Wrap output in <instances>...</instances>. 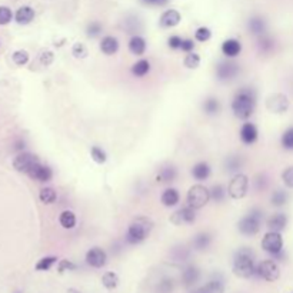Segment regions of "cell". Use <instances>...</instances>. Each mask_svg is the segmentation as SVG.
I'll return each instance as SVG.
<instances>
[{"instance_id":"cell-1","label":"cell","mask_w":293,"mask_h":293,"mask_svg":"<svg viewBox=\"0 0 293 293\" xmlns=\"http://www.w3.org/2000/svg\"><path fill=\"white\" fill-rule=\"evenodd\" d=\"M256 99L258 96H256L255 89H252V87L239 89L232 100L233 114L240 120L250 119V116L255 113V109H256Z\"/></svg>"},{"instance_id":"cell-2","label":"cell","mask_w":293,"mask_h":293,"mask_svg":"<svg viewBox=\"0 0 293 293\" xmlns=\"http://www.w3.org/2000/svg\"><path fill=\"white\" fill-rule=\"evenodd\" d=\"M233 273L242 279H249L256 273L255 253L250 247H240L233 258Z\"/></svg>"},{"instance_id":"cell-3","label":"cell","mask_w":293,"mask_h":293,"mask_svg":"<svg viewBox=\"0 0 293 293\" xmlns=\"http://www.w3.org/2000/svg\"><path fill=\"white\" fill-rule=\"evenodd\" d=\"M152 229H153L152 219L147 217V216H139V217L132 220V223L128 228V232H126L125 239L129 244L142 243L149 238Z\"/></svg>"},{"instance_id":"cell-4","label":"cell","mask_w":293,"mask_h":293,"mask_svg":"<svg viewBox=\"0 0 293 293\" xmlns=\"http://www.w3.org/2000/svg\"><path fill=\"white\" fill-rule=\"evenodd\" d=\"M262 222H263V212L258 208H253L239 220L238 229L244 236H255L261 230Z\"/></svg>"},{"instance_id":"cell-5","label":"cell","mask_w":293,"mask_h":293,"mask_svg":"<svg viewBox=\"0 0 293 293\" xmlns=\"http://www.w3.org/2000/svg\"><path fill=\"white\" fill-rule=\"evenodd\" d=\"M186 200H187V205L190 208L199 211V209L205 208L209 203V200H211V190L206 186L200 185V183L193 185L189 189V192H187Z\"/></svg>"},{"instance_id":"cell-6","label":"cell","mask_w":293,"mask_h":293,"mask_svg":"<svg viewBox=\"0 0 293 293\" xmlns=\"http://www.w3.org/2000/svg\"><path fill=\"white\" fill-rule=\"evenodd\" d=\"M249 192V178L244 173H236L228 185V193L232 199L240 200Z\"/></svg>"},{"instance_id":"cell-7","label":"cell","mask_w":293,"mask_h":293,"mask_svg":"<svg viewBox=\"0 0 293 293\" xmlns=\"http://www.w3.org/2000/svg\"><path fill=\"white\" fill-rule=\"evenodd\" d=\"M262 249L265 252H267L269 255L279 258L283 250V238H282L280 232L269 230L262 239Z\"/></svg>"},{"instance_id":"cell-8","label":"cell","mask_w":293,"mask_h":293,"mask_svg":"<svg viewBox=\"0 0 293 293\" xmlns=\"http://www.w3.org/2000/svg\"><path fill=\"white\" fill-rule=\"evenodd\" d=\"M239 73H240V66L235 62H230V60L219 62L214 67V75H216L217 80L220 81L233 80L238 78Z\"/></svg>"},{"instance_id":"cell-9","label":"cell","mask_w":293,"mask_h":293,"mask_svg":"<svg viewBox=\"0 0 293 293\" xmlns=\"http://www.w3.org/2000/svg\"><path fill=\"white\" fill-rule=\"evenodd\" d=\"M256 275L266 282H275L280 276V269L276 262L266 259L256 266Z\"/></svg>"},{"instance_id":"cell-10","label":"cell","mask_w":293,"mask_h":293,"mask_svg":"<svg viewBox=\"0 0 293 293\" xmlns=\"http://www.w3.org/2000/svg\"><path fill=\"white\" fill-rule=\"evenodd\" d=\"M40 162L39 158L36 155H33L30 152H23V153H19L15 160H13V167L16 169L17 172L20 173H26L29 175V172L32 170L33 167Z\"/></svg>"},{"instance_id":"cell-11","label":"cell","mask_w":293,"mask_h":293,"mask_svg":"<svg viewBox=\"0 0 293 293\" xmlns=\"http://www.w3.org/2000/svg\"><path fill=\"white\" fill-rule=\"evenodd\" d=\"M289 99L283 93H273L266 99V107L272 113H285L289 109Z\"/></svg>"},{"instance_id":"cell-12","label":"cell","mask_w":293,"mask_h":293,"mask_svg":"<svg viewBox=\"0 0 293 293\" xmlns=\"http://www.w3.org/2000/svg\"><path fill=\"white\" fill-rule=\"evenodd\" d=\"M196 220V209L190 208L189 205L182 208L170 216V222L176 226L182 225H192Z\"/></svg>"},{"instance_id":"cell-13","label":"cell","mask_w":293,"mask_h":293,"mask_svg":"<svg viewBox=\"0 0 293 293\" xmlns=\"http://www.w3.org/2000/svg\"><path fill=\"white\" fill-rule=\"evenodd\" d=\"M86 263L95 269H100L107 263V255L102 247H92L86 253Z\"/></svg>"},{"instance_id":"cell-14","label":"cell","mask_w":293,"mask_h":293,"mask_svg":"<svg viewBox=\"0 0 293 293\" xmlns=\"http://www.w3.org/2000/svg\"><path fill=\"white\" fill-rule=\"evenodd\" d=\"M239 137H240L242 143L247 145V146H250V145H253V143H256V140H258V137H259L258 128H256L253 123H250V122H246V123L242 125V128H240Z\"/></svg>"},{"instance_id":"cell-15","label":"cell","mask_w":293,"mask_h":293,"mask_svg":"<svg viewBox=\"0 0 293 293\" xmlns=\"http://www.w3.org/2000/svg\"><path fill=\"white\" fill-rule=\"evenodd\" d=\"M29 176H30L33 180H36V182L46 183V182H50V180H52V178H53V172H52V169H50L49 166L42 164V163L39 162L33 167L32 170L29 172Z\"/></svg>"},{"instance_id":"cell-16","label":"cell","mask_w":293,"mask_h":293,"mask_svg":"<svg viewBox=\"0 0 293 293\" xmlns=\"http://www.w3.org/2000/svg\"><path fill=\"white\" fill-rule=\"evenodd\" d=\"M242 52V43L240 40L238 39H226L223 43H222V53L228 57V59H235Z\"/></svg>"},{"instance_id":"cell-17","label":"cell","mask_w":293,"mask_h":293,"mask_svg":"<svg viewBox=\"0 0 293 293\" xmlns=\"http://www.w3.org/2000/svg\"><path fill=\"white\" fill-rule=\"evenodd\" d=\"M182 20V15H180L178 10L175 9H169L166 12H163V15L160 16V20H159V25L160 27L163 29H170V27H175L178 26Z\"/></svg>"},{"instance_id":"cell-18","label":"cell","mask_w":293,"mask_h":293,"mask_svg":"<svg viewBox=\"0 0 293 293\" xmlns=\"http://www.w3.org/2000/svg\"><path fill=\"white\" fill-rule=\"evenodd\" d=\"M247 30L253 36H262L267 30V23L262 16H252L247 20Z\"/></svg>"},{"instance_id":"cell-19","label":"cell","mask_w":293,"mask_h":293,"mask_svg":"<svg viewBox=\"0 0 293 293\" xmlns=\"http://www.w3.org/2000/svg\"><path fill=\"white\" fill-rule=\"evenodd\" d=\"M225 292V280L220 276L211 279L206 285L196 289L193 293H223Z\"/></svg>"},{"instance_id":"cell-20","label":"cell","mask_w":293,"mask_h":293,"mask_svg":"<svg viewBox=\"0 0 293 293\" xmlns=\"http://www.w3.org/2000/svg\"><path fill=\"white\" fill-rule=\"evenodd\" d=\"M199 277H200V270L196 267L195 265H189L182 272V283L186 288H192L199 280Z\"/></svg>"},{"instance_id":"cell-21","label":"cell","mask_w":293,"mask_h":293,"mask_svg":"<svg viewBox=\"0 0 293 293\" xmlns=\"http://www.w3.org/2000/svg\"><path fill=\"white\" fill-rule=\"evenodd\" d=\"M100 50L106 56H113L119 50V40L114 36H105L100 40Z\"/></svg>"},{"instance_id":"cell-22","label":"cell","mask_w":293,"mask_h":293,"mask_svg":"<svg viewBox=\"0 0 293 293\" xmlns=\"http://www.w3.org/2000/svg\"><path fill=\"white\" fill-rule=\"evenodd\" d=\"M211 173H212V169H211V166H209V163L208 162H197L192 167V176H193V179L197 180V182H205V180L209 179V176H211Z\"/></svg>"},{"instance_id":"cell-23","label":"cell","mask_w":293,"mask_h":293,"mask_svg":"<svg viewBox=\"0 0 293 293\" xmlns=\"http://www.w3.org/2000/svg\"><path fill=\"white\" fill-rule=\"evenodd\" d=\"M288 226V216L285 213H275L267 219V228L273 232H282Z\"/></svg>"},{"instance_id":"cell-24","label":"cell","mask_w":293,"mask_h":293,"mask_svg":"<svg viewBox=\"0 0 293 293\" xmlns=\"http://www.w3.org/2000/svg\"><path fill=\"white\" fill-rule=\"evenodd\" d=\"M147 49V43L145 40V37L139 36V34H133L129 40V50L131 53H133L134 56H142L145 54V52Z\"/></svg>"},{"instance_id":"cell-25","label":"cell","mask_w":293,"mask_h":293,"mask_svg":"<svg viewBox=\"0 0 293 293\" xmlns=\"http://www.w3.org/2000/svg\"><path fill=\"white\" fill-rule=\"evenodd\" d=\"M178 178V170L173 164H166L163 166L162 169L159 170L158 176H156V180L160 182V183H172L175 182Z\"/></svg>"},{"instance_id":"cell-26","label":"cell","mask_w":293,"mask_h":293,"mask_svg":"<svg viewBox=\"0 0 293 293\" xmlns=\"http://www.w3.org/2000/svg\"><path fill=\"white\" fill-rule=\"evenodd\" d=\"M244 166V159L243 156L240 155H232V156H228L226 160H225V169L226 172L229 173H240L239 170L242 169Z\"/></svg>"},{"instance_id":"cell-27","label":"cell","mask_w":293,"mask_h":293,"mask_svg":"<svg viewBox=\"0 0 293 293\" xmlns=\"http://www.w3.org/2000/svg\"><path fill=\"white\" fill-rule=\"evenodd\" d=\"M211 244H212V235L208 232L197 233L192 240V247L195 250H206Z\"/></svg>"},{"instance_id":"cell-28","label":"cell","mask_w":293,"mask_h":293,"mask_svg":"<svg viewBox=\"0 0 293 293\" xmlns=\"http://www.w3.org/2000/svg\"><path fill=\"white\" fill-rule=\"evenodd\" d=\"M179 192L176 189H173V187L166 189L162 193V196H160V202H162V205L164 208H173V206H176L179 203Z\"/></svg>"},{"instance_id":"cell-29","label":"cell","mask_w":293,"mask_h":293,"mask_svg":"<svg viewBox=\"0 0 293 293\" xmlns=\"http://www.w3.org/2000/svg\"><path fill=\"white\" fill-rule=\"evenodd\" d=\"M15 19H16L19 25H29V23H32L33 19H34V10L30 6H22V7L17 9Z\"/></svg>"},{"instance_id":"cell-30","label":"cell","mask_w":293,"mask_h":293,"mask_svg":"<svg viewBox=\"0 0 293 293\" xmlns=\"http://www.w3.org/2000/svg\"><path fill=\"white\" fill-rule=\"evenodd\" d=\"M258 48H259V52L263 53V54H269L272 53L273 49H275V40L269 36V34H262L258 37Z\"/></svg>"},{"instance_id":"cell-31","label":"cell","mask_w":293,"mask_h":293,"mask_svg":"<svg viewBox=\"0 0 293 293\" xmlns=\"http://www.w3.org/2000/svg\"><path fill=\"white\" fill-rule=\"evenodd\" d=\"M202 109H203V112L208 114V116H214V114H219L222 106H220L219 99L208 98L202 103Z\"/></svg>"},{"instance_id":"cell-32","label":"cell","mask_w":293,"mask_h":293,"mask_svg":"<svg viewBox=\"0 0 293 293\" xmlns=\"http://www.w3.org/2000/svg\"><path fill=\"white\" fill-rule=\"evenodd\" d=\"M149 72H150V62L146 59H140L132 66V75L134 78H143Z\"/></svg>"},{"instance_id":"cell-33","label":"cell","mask_w":293,"mask_h":293,"mask_svg":"<svg viewBox=\"0 0 293 293\" xmlns=\"http://www.w3.org/2000/svg\"><path fill=\"white\" fill-rule=\"evenodd\" d=\"M209 190H211V199H213L216 203H222V202H225L226 196L229 195L228 187H225V186H223V185H220V183L214 185L212 189H209Z\"/></svg>"},{"instance_id":"cell-34","label":"cell","mask_w":293,"mask_h":293,"mask_svg":"<svg viewBox=\"0 0 293 293\" xmlns=\"http://www.w3.org/2000/svg\"><path fill=\"white\" fill-rule=\"evenodd\" d=\"M59 223L62 225V228L73 229L76 226V214L72 211H63L59 216Z\"/></svg>"},{"instance_id":"cell-35","label":"cell","mask_w":293,"mask_h":293,"mask_svg":"<svg viewBox=\"0 0 293 293\" xmlns=\"http://www.w3.org/2000/svg\"><path fill=\"white\" fill-rule=\"evenodd\" d=\"M40 197V202L45 203V205H53L57 199V193L53 187H43L39 193Z\"/></svg>"},{"instance_id":"cell-36","label":"cell","mask_w":293,"mask_h":293,"mask_svg":"<svg viewBox=\"0 0 293 293\" xmlns=\"http://www.w3.org/2000/svg\"><path fill=\"white\" fill-rule=\"evenodd\" d=\"M102 283L106 289L109 291H113L117 288L119 285V276L114 273V272H106L103 276H102Z\"/></svg>"},{"instance_id":"cell-37","label":"cell","mask_w":293,"mask_h":293,"mask_svg":"<svg viewBox=\"0 0 293 293\" xmlns=\"http://www.w3.org/2000/svg\"><path fill=\"white\" fill-rule=\"evenodd\" d=\"M288 199H289V196H288V193H286L285 190L277 189V190H275V192L272 193V196H270V203H272L273 206H276V208H280V206H283V205L288 203Z\"/></svg>"},{"instance_id":"cell-38","label":"cell","mask_w":293,"mask_h":293,"mask_svg":"<svg viewBox=\"0 0 293 293\" xmlns=\"http://www.w3.org/2000/svg\"><path fill=\"white\" fill-rule=\"evenodd\" d=\"M103 32V25L100 22H90L87 26H86V36L90 37V39H95V37H99L100 34Z\"/></svg>"},{"instance_id":"cell-39","label":"cell","mask_w":293,"mask_h":293,"mask_svg":"<svg viewBox=\"0 0 293 293\" xmlns=\"http://www.w3.org/2000/svg\"><path fill=\"white\" fill-rule=\"evenodd\" d=\"M183 65H185L186 69H197L200 66V56L195 52L187 53L185 60H183Z\"/></svg>"},{"instance_id":"cell-40","label":"cell","mask_w":293,"mask_h":293,"mask_svg":"<svg viewBox=\"0 0 293 293\" xmlns=\"http://www.w3.org/2000/svg\"><path fill=\"white\" fill-rule=\"evenodd\" d=\"M90 156H92L93 162H96L98 164H103V163H106V160H107L106 152L99 146H93L90 149Z\"/></svg>"},{"instance_id":"cell-41","label":"cell","mask_w":293,"mask_h":293,"mask_svg":"<svg viewBox=\"0 0 293 293\" xmlns=\"http://www.w3.org/2000/svg\"><path fill=\"white\" fill-rule=\"evenodd\" d=\"M56 262H57L56 256H45V258H42L40 261L36 263V270H40V272L49 270Z\"/></svg>"},{"instance_id":"cell-42","label":"cell","mask_w":293,"mask_h":293,"mask_svg":"<svg viewBox=\"0 0 293 293\" xmlns=\"http://www.w3.org/2000/svg\"><path fill=\"white\" fill-rule=\"evenodd\" d=\"M280 143H282V147H283V149H286V150H293V126L283 132L282 139H280Z\"/></svg>"},{"instance_id":"cell-43","label":"cell","mask_w":293,"mask_h":293,"mask_svg":"<svg viewBox=\"0 0 293 293\" xmlns=\"http://www.w3.org/2000/svg\"><path fill=\"white\" fill-rule=\"evenodd\" d=\"M211 37H212V32H211V29H209V27L202 26V27H199V29L195 32V39L197 40V42L205 43V42H208Z\"/></svg>"},{"instance_id":"cell-44","label":"cell","mask_w":293,"mask_h":293,"mask_svg":"<svg viewBox=\"0 0 293 293\" xmlns=\"http://www.w3.org/2000/svg\"><path fill=\"white\" fill-rule=\"evenodd\" d=\"M72 54L76 57V59H84V57H87V54H89V52H87V48L83 45V43H75L73 45V48H72Z\"/></svg>"},{"instance_id":"cell-45","label":"cell","mask_w":293,"mask_h":293,"mask_svg":"<svg viewBox=\"0 0 293 293\" xmlns=\"http://www.w3.org/2000/svg\"><path fill=\"white\" fill-rule=\"evenodd\" d=\"M189 256H190V252H189L186 247H176V249L172 252V258L178 262L187 261Z\"/></svg>"},{"instance_id":"cell-46","label":"cell","mask_w":293,"mask_h":293,"mask_svg":"<svg viewBox=\"0 0 293 293\" xmlns=\"http://www.w3.org/2000/svg\"><path fill=\"white\" fill-rule=\"evenodd\" d=\"M13 62L17 66H25L29 62V53L26 50H16L13 53Z\"/></svg>"},{"instance_id":"cell-47","label":"cell","mask_w":293,"mask_h":293,"mask_svg":"<svg viewBox=\"0 0 293 293\" xmlns=\"http://www.w3.org/2000/svg\"><path fill=\"white\" fill-rule=\"evenodd\" d=\"M13 19V13L7 6H0V25H9Z\"/></svg>"},{"instance_id":"cell-48","label":"cell","mask_w":293,"mask_h":293,"mask_svg":"<svg viewBox=\"0 0 293 293\" xmlns=\"http://www.w3.org/2000/svg\"><path fill=\"white\" fill-rule=\"evenodd\" d=\"M173 280L172 279H163L159 282V285H158V293H172L173 291Z\"/></svg>"},{"instance_id":"cell-49","label":"cell","mask_w":293,"mask_h":293,"mask_svg":"<svg viewBox=\"0 0 293 293\" xmlns=\"http://www.w3.org/2000/svg\"><path fill=\"white\" fill-rule=\"evenodd\" d=\"M282 180H283L285 186L293 189V166H289V167H286V169L283 170V173H282Z\"/></svg>"},{"instance_id":"cell-50","label":"cell","mask_w":293,"mask_h":293,"mask_svg":"<svg viewBox=\"0 0 293 293\" xmlns=\"http://www.w3.org/2000/svg\"><path fill=\"white\" fill-rule=\"evenodd\" d=\"M78 269V265H75L72 261H67V259H63V261L59 262V266H57V270L60 272V273H63V272H69V270H76Z\"/></svg>"},{"instance_id":"cell-51","label":"cell","mask_w":293,"mask_h":293,"mask_svg":"<svg viewBox=\"0 0 293 293\" xmlns=\"http://www.w3.org/2000/svg\"><path fill=\"white\" fill-rule=\"evenodd\" d=\"M182 42H183V39H182L180 36L173 34V36H170V37L167 39V46L172 50H180V48H182Z\"/></svg>"},{"instance_id":"cell-52","label":"cell","mask_w":293,"mask_h":293,"mask_svg":"<svg viewBox=\"0 0 293 293\" xmlns=\"http://www.w3.org/2000/svg\"><path fill=\"white\" fill-rule=\"evenodd\" d=\"M39 60H40V63L43 66H50L53 63V60H54V54L50 50H45V52H42Z\"/></svg>"},{"instance_id":"cell-53","label":"cell","mask_w":293,"mask_h":293,"mask_svg":"<svg viewBox=\"0 0 293 293\" xmlns=\"http://www.w3.org/2000/svg\"><path fill=\"white\" fill-rule=\"evenodd\" d=\"M180 50H182V52H185V53H190V52H193V50H195V42H193L192 39H183Z\"/></svg>"},{"instance_id":"cell-54","label":"cell","mask_w":293,"mask_h":293,"mask_svg":"<svg viewBox=\"0 0 293 293\" xmlns=\"http://www.w3.org/2000/svg\"><path fill=\"white\" fill-rule=\"evenodd\" d=\"M143 4L146 6H155V7H162V6H166L170 0H140Z\"/></svg>"},{"instance_id":"cell-55","label":"cell","mask_w":293,"mask_h":293,"mask_svg":"<svg viewBox=\"0 0 293 293\" xmlns=\"http://www.w3.org/2000/svg\"><path fill=\"white\" fill-rule=\"evenodd\" d=\"M67 293H81V292H79L78 289H73V288H70V289H67Z\"/></svg>"},{"instance_id":"cell-56","label":"cell","mask_w":293,"mask_h":293,"mask_svg":"<svg viewBox=\"0 0 293 293\" xmlns=\"http://www.w3.org/2000/svg\"><path fill=\"white\" fill-rule=\"evenodd\" d=\"M16 293H22V292H16Z\"/></svg>"}]
</instances>
